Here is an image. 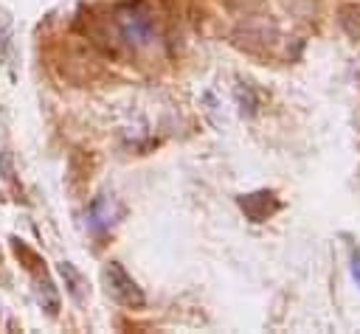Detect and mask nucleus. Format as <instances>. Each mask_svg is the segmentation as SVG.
Instances as JSON below:
<instances>
[{
	"instance_id": "obj_1",
	"label": "nucleus",
	"mask_w": 360,
	"mask_h": 334,
	"mask_svg": "<svg viewBox=\"0 0 360 334\" xmlns=\"http://www.w3.org/2000/svg\"><path fill=\"white\" fill-rule=\"evenodd\" d=\"M115 28L129 48H146L155 39V17L143 0H129L115 8Z\"/></svg>"
},
{
	"instance_id": "obj_2",
	"label": "nucleus",
	"mask_w": 360,
	"mask_h": 334,
	"mask_svg": "<svg viewBox=\"0 0 360 334\" xmlns=\"http://www.w3.org/2000/svg\"><path fill=\"white\" fill-rule=\"evenodd\" d=\"M101 278H104V289L107 295L121 303V306H129V309H141L146 303L141 286L132 281V275L118 264V261H107L104 269H101Z\"/></svg>"
},
{
	"instance_id": "obj_3",
	"label": "nucleus",
	"mask_w": 360,
	"mask_h": 334,
	"mask_svg": "<svg viewBox=\"0 0 360 334\" xmlns=\"http://www.w3.org/2000/svg\"><path fill=\"white\" fill-rule=\"evenodd\" d=\"M112 219H115V202H112V196H107V194L96 196V199L90 202V211H87V225H90V230H93V233H104V230H110Z\"/></svg>"
},
{
	"instance_id": "obj_4",
	"label": "nucleus",
	"mask_w": 360,
	"mask_h": 334,
	"mask_svg": "<svg viewBox=\"0 0 360 334\" xmlns=\"http://www.w3.org/2000/svg\"><path fill=\"white\" fill-rule=\"evenodd\" d=\"M239 205H242V211H245L253 222H264V219L278 208V202H276V196H273L270 191L248 194V196H242V199H239Z\"/></svg>"
},
{
	"instance_id": "obj_5",
	"label": "nucleus",
	"mask_w": 360,
	"mask_h": 334,
	"mask_svg": "<svg viewBox=\"0 0 360 334\" xmlns=\"http://www.w3.org/2000/svg\"><path fill=\"white\" fill-rule=\"evenodd\" d=\"M59 275H62V281H65V286H68V295H70L76 303H84V300H87V278H84L70 261H62V264H59Z\"/></svg>"
},
{
	"instance_id": "obj_6",
	"label": "nucleus",
	"mask_w": 360,
	"mask_h": 334,
	"mask_svg": "<svg viewBox=\"0 0 360 334\" xmlns=\"http://www.w3.org/2000/svg\"><path fill=\"white\" fill-rule=\"evenodd\" d=\"M34 283H37V286H34V289H37V300L42 303V309H45L51 317H56V312H59V295H56L51 278H48V275H37Z\"/></svg>"
},
{
	"instance_id": "obj_7",
	"label": "nucleus",
	"mask_w": 360,
	"mask_h": 334,
	"mask_svg": "<svg viewBox=\"0 0 360 334\" xmlns=\"http://www.w3.org/2000/svg\"><path fill=\"white\" fill-rule=\"evenodd\" d=\"M11 34H14V20L6 8H0V48L6 59H11Z\"/></svg>"
},
{
	"instance_id": "obj_8",
	"label": "nucleus",
	"mask_w": 360,
	"mask_h": 334,
	"mask_svg": "<svg viewBox=\"0 0 360 334\" xmlns=\"http://www.w3.org/2000/svg\"><path fill=\"white\" fill-rule=\"evenodd\" d=\"M352 275H354V281H357V286H360V253L352 258Z\"/></svg>"
}]
</instances>
